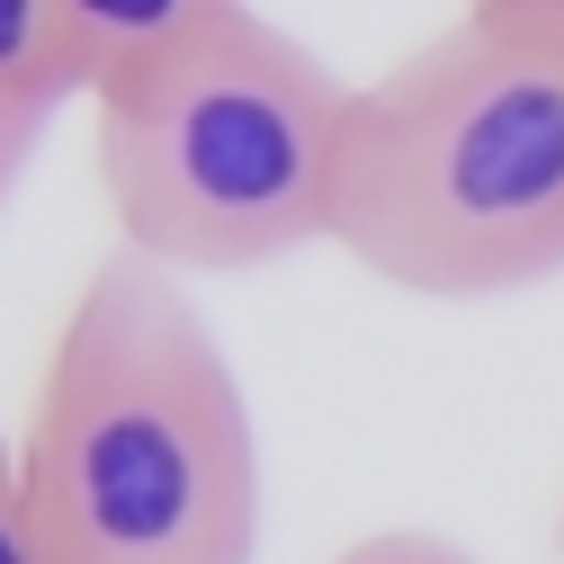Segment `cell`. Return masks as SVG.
<instances>
[{"instance_id":"obj_2","label":"cell","mask_w":564,"mask_h":564,"mask_svg":"<svg viewBox=\"0 0 564 564\" xmlns=\"http://www.w3.org/2000/svg\"><path fill=\"white\" fill-rule=\"evenodd\" d=\"M332 251L403 296L564 278V10L466 0L359 82Z\"/></svg>"},{"instance_id":"obj_9","label":"cell","mask_w":564,"mask_h":564,"mask_svg":"<svg viewBox=\"0 0 564 564\" xmlns=\"http://www.w3.org/2000/svg\"><path fill=\"white\" fill-rule=\"evenodd\" d=\"M538 10H564V0H538Z\"/></svg>"},{"instance_id":"obj_8","label":"cell","mask_w":564,"mask_h":564,"mask_svg":"<svg viewBox=\"0 0 564 564\" xmlns=\"http://www.w3.org/2000/svg\"><path fill=\"white\" fill-rule=\"evenodd\" d=\"M555 546H564V511H555Z\"/></svg>"},{"instance_id":"obj_5","label":"cell","mask_w":564,"mask_h":564,"mask_svg":"<svg viewBox=\"0 0 564 564\" xmlns=\"http://www.w3.org/2000/svg\"><path fill=\"white\" fill-rule=\"evenodd\" d=\"M225 0H63V19H73V45L90 63V90L108 73H126L134 54H153L171 36H188L197 19H216Z\"/></svg>"},{"instance_id":"obj_7","label":"cell","mask_w":564,"mask_h":564,"mask_svg":"<svg viewBox=\"0 0 564 564\" xmlns=\"http://www.w3.org/2000/svg\"><path fill=\"white\" fill-rule=\"evenodd\" d=\"M0 564H36V520H28V475H19V440L0 431Z\"/></svg>"},{"instance_id":"obj_3","label":"cell","mask_w":564,"mask_h":564,"mask_svg":"<svg viewBox=\"0 0 564 564\" xmlns=\"http://www.w3.org/2000/svg\"><path fill=\"white\" fill-rule=\"evenodd\" d=\"M349 99L359 82L251 0L134 54L90 90L117 251L171 278H242L332 242Z\"/></svg>"},{"instance_id":"obj_6","label":"cell","mask_w":564,"mask_h":564,"mask_svg":"<svg viewBox=\"0 0 564 564\" xmlns=\"http://www.w3.org/2000/svg\"><path fill=\"white\" fill-rule=\"evenodd\" d=\"M332 564H484V555H466L440 529H368V538H349Z\"/></svg>"},{"instance_id":"obj_1","label":"cell","mask_w":564,"mask_h":564,"mask_svg":"<svg viewBox=\"0 0 564 564\" xmlns=\"http://www.w3.org/2000/svg\"><path fill=\"white\" fill-rule=\"evenodd\" d=\"M19 475L36 564H251L260 431L188 278L108 251L73 288Z\"/></svg>"},{"instance_id":"obj_4","label":"cell","mask_w":564,"mask_h":564,"mask_svg":"<svg viewBox=\"0 0 564 564\" xmlns=\"http://www.w3.org/2000/svg\"><path fill=\"white\" fill-rule=\"evenodd\" d=\"M63 108H90V63L63 0H0V206Z\"/></svg>"}]
</instances>
